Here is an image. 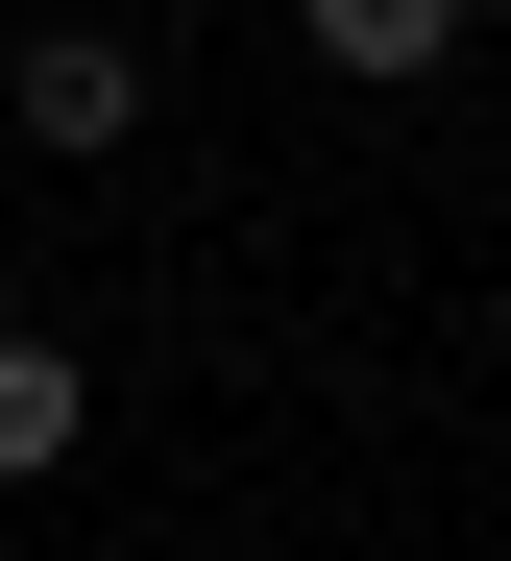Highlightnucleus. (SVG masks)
<instances>
[{
	"instance_id": "nucleus-1",
	"label": "nucleus",
	"mask_w": 511,
	"mask_h": 561,
	"mask_svg": "<svg viewBox=\"0 0 511 561\" xmlns=\"http://www.w3.org/2000/svg\"><path fill=\"white\" fill-rule=\"evenodd\" d=\"M0 123H25L49 171H97V147H147V49H123V25H25V73H0Z\"/></svg>"
},
{
	"instance_id": "nucleus-2",
	"label": "nucleus",
	"mask_w": 511,
	"mask_h": 561,
	"mask_svg": "<svg viewBox=\"0 0 511 561\" xmlns=\"http://www.w3.org/2000/svg\"><path fill=\"white\" fill-rule=\"evenodd\" d=\"M463 25H487V0H292V49H317V73H365V99H415Z\"/></svg>"
},
{
	"instance_id": "nucleus-3",
	"label": "nucleus",
	"mask_w": 511,
	"mask_h": 561,
	"mask_svg": "<svg viewBox=\"0 0 511 561\" xmlns=\"http://www.w3.org/2000/svg\"><path fill=\"white\" fill-rule=\"evenodd\" d=\"M73 439H97V391H73V342H0V489H49Z\"/></svg>"
}]
</instances>
